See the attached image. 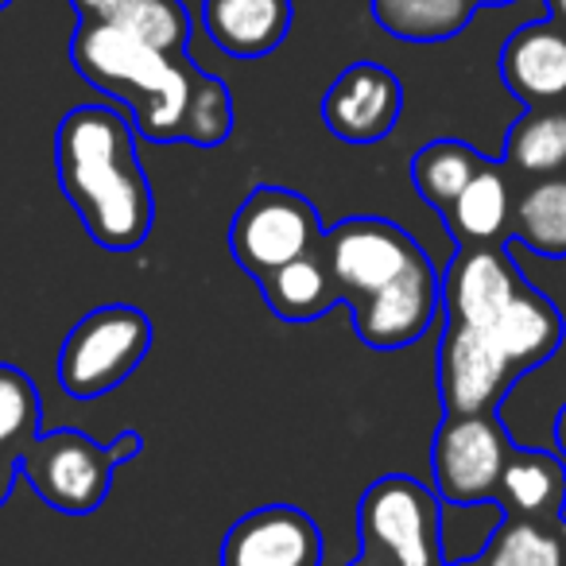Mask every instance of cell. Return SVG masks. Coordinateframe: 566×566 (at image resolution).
Instances as JSON below:
<instances>
[{"instance_id":"cell-1","label":"cell","mask_w":566,"mask_h":566,"mask_svg":"<svg viewBox=\"0 0 566 566\" xmlns=\"http://www.w3.org/2000/svg\"><path fill=\"white\" fill-rule=\"evenodd\" d=\"M71 63L90 86L117 97L151 144L218 148L233 133L229 86L190 59V51H164L113 24L78 20L71 35Z\"/></svg>"},{"instance_id":"cell-2","label":"cell","mask_w":566,"mask_h":566,"mask_svg":"<svg viewBox=\"0 0 566 566\" xmlns=\"http://www.w3.org/2000/svg\"><path fill=\"white\" fill-rule=\"evenodd\" d=\"M55 171L90 241L140 249L156 221V195L136 156V125L109 105H78L55 128Z\"/></svg>"},{"instance_id":"cell-3","label":"cell","mask_w":566,"mask_h":566,"mask_svg":"<svg viewBox=\"0 0 566 566\" xmlns=\"http://www.w3.org/2000/svg\"><path fill=\"white\" fill-rule=\"evenodd\" d=\"M140 450V431H125L113 442H97L74 427L51 434L40 431L20 450V478H28V485L48 509L66 516H90L109 496L113 473L133 462Z\"/></svg>"},{"instance_id":"cell-4","label":"cell","mask_w":566,"mask_h":566,"mask_svg":"<svg viewBox=\"0 0 566 566\" xmlns=\"http://www.w3.org/2000/svg\"><path fill=\"white\" fill-rule=\"evenodd\" d=\"M357 539L349 566H447L439 493L408 473L377 478L357 504Z\"/></svg>"},{"instance_id":"cell-5","label":"cell","mask_w":566,"mask_h":566,"mask_svg":"<svg viewBox=\"0 0 566 566\" xmlns=\"http://www.w3.org/2000/svg\"><path fill=\"white\" fill-rule=\"evenodd\" d=\"M151 342L156 326L140 307L109 303L90 311L59 349V385L74 400H97L140 369Z\"/></svg>"},{"instance_id":"cell-6","label":"cell","mask_w":566,"mask_h":566,"mask_svg":"<svg viewBox=\"0 0 566 566\" xmlns=\"http://www.w3.org/2000/svg\"><path fill=\"white\" fill-rule=\"evenodd\" d=\"M323 233L315 202L287 187H256L233 213L229 252L252 280H264L275 268L315 252Z\"/></svg>"},{"instance_id":"cell-7","label":"cell","mask_w":566,"mask_h":566,"mask_svg":"<svg viewBox=\"0 0 566 566\" xmlns=\"http://www.w3.org/2000/svg\"><path fill=\"white\" fill-rule=\"evenodd\" d=\"M323 260L331 268V280L338 287V300L349 311L369 303L388 283L427 256L419 241L388 218H346L323 233Z\"/></svg>"},{"instance_id":"cell-8","label":"cell","mask_w":566,"mask_h":566,"mask_svg":"<svg viewBox=\"0 0 566 566\" xmlns=\"http://www.w3.org/2000/svg\"><path fill=\"white\" fill-rule=\"evenodd\" d=\"M512 450H516V442L504 431L496 411L442 416L439 434L431 442V473L439 501L454 504V509L493 504Z\"/></svg>"},{"instance_id":"cell-9","label":"cell","mask_w":566,"mask_h":566,"mask_svg":"<svg viewBox=\"0 0 566 566\" xmlns=\"http://www.w3.org/2000/svg\"><path fill=\"white\" fill-rule=\"evenodd\" d=\"M520 380L504 349L489 331H473L462 323H447L439 342V396L447 416H481L496 411Z\"/></svg>"},{"instance_id":"cell-10","label":"cell","mask_w":566,"mask_h":566,"mask_svg":"<svg viewBox=\"0 0 566 566\" xmlns=\"http://www.w3.org/2000/svg\"><path fill=\"white\" fill-rule=\"evenodd\" d=\"M442 311V275L431 264V256L419 260L411 272H403L385 292H377L369 303H361L354 315L357 338L369 349H408L431 331L434 315Z\"/></svg>"},{"instance_id":"cell-11","label":"cell","mask_w":566,"mask_h":566,"mask_svg":"<svg viewBox=\"0 0 566 566\" xmlns=\"http://www.w3.org/2000/svg\"><path fill=\"white\" fill-rule=\"evenodd\" d=\"M524 287L527 280L520 275L516 260L504 252V244L458 249V256L442 272V311H447V323L489 331Z\"/></svg>"},{"instance_id":"cell-12","label":"cell","mask_w":566,"mask_h":566,"mask_svg":"<svg viewBox=\"0 0 566 566\" xmlns=\"http://www.w3.org/2000/svg\"><path fill=\"white\" fill-rule=\"evenodd\" d=\"M221 566H323V532L295 504H264L226 532Z\"/></svg>"},{"instance_id":"cell-13","label":"cell","mask_w":566,"mask_h":566,"mask_svg":"<svg viewBox=\"0 0 566 566\" xmlns=\"http://www.w3.org/2000/svg\"><path fill=\"white\" fill-rule=\"evenodd\" d=\"M403 113V82L380 63H354L331 82L323 120L346 144H380Z\"/></svg>"},{"instance_id":"cell-14","label":"cell","mask_w":566,"mask_h":566,"mask_svg":"<svg viewBox=\"0 0 566 566\" xmlns=\"http://www.w3.org/2000/svg\"><path fill=\"white\" fill-rule=\"evenodd\" d=\"M501 82L527 109L566 105V28L555 20L520 24L501 48Z\"/></svg>"},{"instance_id":"cell-15","label":"cell","mask_w":566,"mask_h":566,"mask_svg":"<svg viewBox=\"0 0 566 566\" xmlns=\"http://www.w3.org/2000/svg\"><path fill=\"white\" fill-rule=\"evenodd\" d=\"M292 0H202V28L233 59H264L287 40Z\"/></svg>"},{"instance_id":"cell-16","label":"cell","mask_w":566,"mask_h":566,"mask_svg":"<svg viewBox=\"0 0 566 566\" xmlns=\"http://www.w3.org/2000/svg\"><path fill=\"white\" fill-rule=\"evenodd\" d=\"M493 504L501 516L558 520L566 509V462L547 450L516 447L501 473Z\"/></svg>"},{"instance_id":"cell-17","label":"cell","mask_w":566,"mask_h":566,"mask_svg":"<svg viewBox=\"0 0 566 566\" xmlns=\"http://www.w3.org/2000/svg\"><path fill=\"white\" fill-rule=\"evenodd\" d=\"M489 334L504 349L512 369L524 377L527 369H535V365L558 354V346H563V315H558V307L547 295H539L535 287H524L509 303V311L489 326Z\"/></svg>"},{"instance_id":"cell-18","label":"cell","mask_w":566,"mask_h":566,"mask_svg":"<svg viewBox=\"0 0 566 566\" xmlns=\"http://www.w3.org/2000/svg\"><path fill=\"white\" fill-rule=\"evenodd\" d=\"M512 190L504 179V167L489 159L481 175L458 195V202L442 213L450 237L458 249H485V244H504L512 226Z\"/></svg>"},{"instance_id":"cell-19","label":"cell","mask_w":566,"mask_h":566,"mask_svg":"<svg viewBox=\"0 0 566 566\" xmlns=\"http://www.w3.org/2000/svg\"><path fill=\"white\" fill-rule=\"evenodd\" d=\"M78 20L113 24L164 51H190V12L182 0H71Z\"/></svg>"},{"instance_id":"cell-20","label":"cell","mask_w":566,"mask_h":566,"mask_svg":"<svg viewBox=\"0 0 566 566\" xmlns=\"http://www.w3.org/2000/svg\"><path fill=\"white\" fill-rule=\"evenodd\" d=\"M260 283L264 303L275 318L283 323H315L331 307H338V287L331 280V268L323 260V249L307 252V256L292 260V264L268 272Z\"/></svg>"},{"instance_id":"cell-21","label":"cell","mask_w":566,"mask_h":566,"mask_svg":"<svg viewBox=\"0 0 566 566\" xmlns=\"http://www.w3.org/2000/svg\"><path fill=\"white\" fill-rule=\"evenodd\" d=\"M470 566H566V520L501 516Z\"/></svg>"},{"instance_id":"cell-22","label":"cell","mask_w":566,"mask_h":566,"mask_svg":"<svg viewBox=\"0 0 566 566\" xmlns=\"http://www.w3.org/2000/svg\"><path fill=\"white\" fill-rule=\"evenodd\" d=\"M478 0H373V20L392 40L447 43L470 28Z\"/></svg>"},{"instance_id":"cell-23","label":"cell","mask_w":566,"mask_h":566,"mask_svg":"<svg viewBox=\"0 0 566 566\" xmlns=\"http://www.w3.org/2000/svg\"><path fill=\"white\" fill-rule=\"evenodd\" d=\"M509 241L527 244L547 260H566V171L535 179L516 198Z\"/></svg>"},{"instance_id":"cell-24","label":"cell","mask_w":566,"mask_h":566,"mask_svg":"<svg viewBox=\"0 0 566 566\" xmlns=\"http://www.w3.org/2000/svg\"><path fill=\"white\" fill-rule=\"evenodd\" d=\"M504 167L532 179H551L566 171V105L555 109H524V117L509 128Z\"/></svg>"},{"instance_id":"cell-25","label":"cell","mask_w":566,"mask_h":566,"mask_svg":"<svg viewBox=\"0 0 566 566\" xmlns=\"http://www.w3.org/2000/svg\"><path fill=\"white\" fill-rule=\"evenodd\" d=\"M489 159L478 148L462 140H431L416 151L411 159V182H416L419 198L427 206H434L439 213H447L458 202L465 187L481 175Z\"/></svg>"},{"instance_id":"cell-26","label":"cell","mask_w":566,"mask_h":566,"mask_svg":"<svg viewBox=\"0 0 566 566\" xmlns=\"http://www.w3.org/2000/svg\"><path fill=\"white\" fill-rule=\"evenodd\" d=\"M43 403L40 388L17 365L0 361V458H17L40 434Z\"/></svg>"},{"instance_id":"cell-27","label":"cell","mask_w":566,"mask_h":566,"mask_svg":"<svg viewBox=\"0 0 566 566\" xmlns=\"http://www.w3.org/2000/svg\"><path fill=\"white\" fill-rule=\"evenodd\" d=\"M20 481V462L17 458H0V509L12 496V485Z\"/></svg>"},{"instance_id":"cell-28","label":"cell","mask_w":566,"mask_h":566,"mask_svg":"<svg viewBox=\"0 0 566 566\" xmlns=\"http://www.w3.org/2000/svg\"><path fill=\"white\" fill-rule=\"evenodd\" d=\"M555 447H558V458L566 462V403L558 408V416H555Z\"/></svg>"},{"instance_id":"cell-29","label":"cell","mask_w":566,"mask_h":566,"mask_svg":"<svg viewBox=\"0 0 566 566\" xmlns=\"http://www.w3.org/2000/svg\"><path fill=\"white\" fill-rule=\"evenodd\" d=\"M547 12H551V20H555V24L566 28V0H547Z\"/></svg>"},{"instance_id":"cell-30","label":"cell","mask_w":566,"mask_h":566,"mask_svg":"<svg viewBox=\"0 0 566 566\" xmlns=\"http://www.w3.org/2000/svg\"><path fill=\"white\" fill-rule=\"evenodd\" d=\"M504 4H516V0H478V9H504Z\"/></svg>"},{"instance_id":"cell-31","label":"cell","mask_w":566,"mask_h":566,"mask_svg":"<svg viewBox=\"0 0 566 566\" xmlns=\"http://www.w3.org/2000/svg\"><path fill=\"white\" fill-rule=\"evenodd\" d=\"M9 4H12V0H0V12H4V9H9Z\"/></svg>"}]
</instances>
